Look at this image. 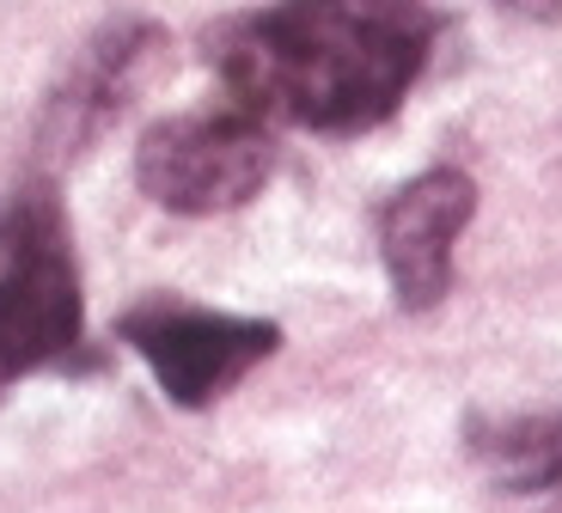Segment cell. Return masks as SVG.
Masks as SVG:
<instances>
[{"label": "cell", "instance_id": "obj_1", "mask_svg": "<svg viewBox=\"0 0 562 513\" xmlns=\"http://www.w3.org/2000/svg\"><path fill=\"white\" fill-rule=\"evenodd\" d=\"M428 0H276L226 19L209 62L233 104L312 135H361L397 116L435 49Z\"/></svg>", "mask_w": 562, "mask_h": 513}, {"label": "cell", "instance_id": "obj_2", "mask_svg": "<svg viewBox=\"0 0 562 513\" xmlns=\"http://www.w3.org/2000/svg\"><path fill=\"white\" fill-rule=\"evenodd\" d=\"M86 336V293L68 250L56 183L31 178L0 209V398L61 367Z\"/></svg>", "mask_w": 562, "mask_h": 513}, {"label": "cell", "instance_id": "obj_3", "mask_svg": "<svg viewBox=\"0 0 562 513\" xmlns=\"http://www.w3.org/2000/svg\"><path fill=\"white\" fill-rule=\"evenodd\" d=\"M276 178V135L251 111H190L140 135L135 183L166 214H233Z\"/></svg>", "mask_w": 562, "mask_h": 513}, {"label": "cell", "instance_id": "obj_4", "mask_svg": "<svg viewBox=\"0 0 562 513\" xmlns=\"http://www.w3.org/2000/svg\"><path fill=\"white\" fill-rule=\"evenodd\" d=\"M116 336L147 361V373L159 379V391L178 410H209V403H221L239 379H251L281 348L276 319L202 312V305H178V300H147L135 312H123Z\"/></svg>", "mask_w": 562, "mask_h": 513}, {"label": "cell", "instance_id": "obj_5", "mask_svg": "<svg viewBox=\"0 0 562 513\" xmlns=\"http://www.w3.org/2000/svg\"><path fill=\"white\" fill-rule=\"evenodd\" d=\"M477 214V183L459 166H435L385 196L380 209V264L404 312H435L452 288V245Z\"/></svg>", "mask_w": 562, "mask_h": 513}, {"label": "cell", "instance_id": "obj_6", "mask_svg": "<svg viewBox=\"0 0 562 513\" xmlns=\"http://www.w3.org/2000/svg\"><path fill=\"white\" fill-rule=\"evenodd\" d=\"M159 49H166V31L147 25V19H116V25H104L80 49L68 80L56 86L49 111H43V129H37V147L43 153H80L86 141H99L123 116L135 86L147 80Z\"/></svg>", "mask_w": 562, "mask_h": 513}, {"label": "cell", "instance_id": "obj_7", "mask_svg": "<svg viewBox=\"0 0 562 513\" xmlns=\"http://www.w3.org/2000/svg\"><path fill=\"white\" fill-rule=\"evenodd\" d=\"M471 458L507 495H557L562 489V410H526L502 422H471Z\"/></svg>", "mask_w": 562, "mask_h": 513}, {"label": "cell", "instance_id": "obj_8", "mask_svg": "<svg viewBox=\"0 0 562 513\" xmlns=\"http://www.w3.org/2000/svg\"><path fill=\"white\" fill-rule=\"evenodd\" d=\"M495 7H507V13H520V19H538V25L562 19V0H495Z\"/></svg>", "mask_w": 562, "mask_h": 513}, {"label": "cell", "instance_id": "obj_9", "mask_svg": "<svg viewBox=\"0 0 562 513\" xmlns=\"http://www.w3.org/2000/svg\"><path fill=\"white\" fill-rule=\"evenodd\" d=\"M544 513H562V489H557V501H550V508Z\"/></svg>", "mask_w": 562, "mask_h": 513}]
</instances>
